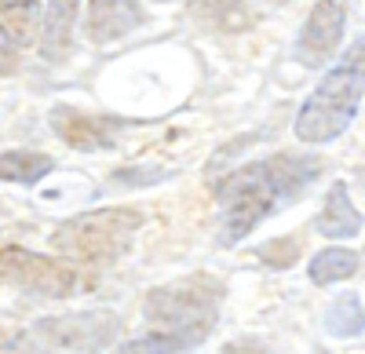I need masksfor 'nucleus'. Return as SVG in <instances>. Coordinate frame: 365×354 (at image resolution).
Returning a JSON list of instances; mask_svg holds the SVG:
<instances>
[{"instance_id":"1","label":"nucleus","mask_w":365,"mask_h":354,"mask_svg":"<svg viewBox=\"0 0 365 354\" xmlns=\"http://www.w3.org/2000/svg\"><path fill=\"white\" fill-rule=\"evenodd\" d=\"M318 161L314 157H292L278 154L267 161H252L237 168L230 179L220 187V241L237 245L245 234H252L267 216L282 209V201L296 197L303 187L314 179Z\"/></svg>"},{"instance_id":"2","label":"nucleus","mask_w":365,"mask_h":354,"mask_svg":"<svg viewBox=\"0 0 365 354\" xmlns=\"http://www.w3.org/2000/svg\"><path fill=\"white\" fill-rule=\"evenodd\" d=\"M223 285L216 278H179L172 285H161L146 296L143 318L150 321V333H161L179 343V350H190L208 340L220 318Z\"/></svg>"},{"instance_id":"3","label":"nucleus","mask_w":365,"mask_h":354,"mask_svg":"<svg viewBox=\"0 0 365 354\" xmlns=\"http://www.w3.org/2000/svg\"><path fill=\"white\" fill-rule=\"evenodd\" d=\"M365 92V41L351 44V51L332 66L318 92L303 103L296 117V139L299 142H329L336 139L358 113V99Z\"/></svg>"},{"instance_id":"4","label":"nucleus","mask_w":365,"mask_h":354,"mask_svg":"<svg viewBox=\"0 0 365 354\" xmlns=\"http://www.w3.org/2000/svg\"><path fill=\"white\" fill-rule=\"evenodd\" d=\"M143 227V216L135 209H96L66 219L51 234V249L66 263H84V267H110L125 256Z\"/></svg>"},{"instance_id":"5","label":"nucleus","mask_w":365,"mask_h":354,"mask_svg":"<svg viewBox=\"0 0 365 354\" xmlns=\"http://www.w3.org/2000/svg\"><path fill=\"white\" fill-rule=\"evenodd\" d=\"M120 336V318L113 311H84L66 318H44L34 326V340L51 354H99Z\"/></svg>"},{"instance_id":"6","label":"nucleus","mask_w":365,"mask_h":354,"mask_svg":"<svg viewBox=\"0 0 365 354\" xmlns=\"http://www.w3.org/2000/svg\"><path fill=\"white\" fill-rule=\"evenodd\" d=\"M0 285L41 300H63L81 288V274L73 263H58L26 249H0Z\"/></svg>"},{"instance_id":"7","label":"nucleus","mask_w":365,"mask_h":354,"mask_svg":"<svg viewBox=\"0 0 365 354\" xmlns=\"http://www.w3.org/2000/svg\"><path fill=\"white\" fill-rule=\"evenodd\" d=\"M41 37L37 0H0V77L15 73L22 55Z\"/></svg>"},{"instance_id":"8","label":"nucleus","mask_w":365,"mask_h":354,"mask_svg":"<svg viewBox=\"0 0 365 354\" xmlns=\"http://www.w3.org/2000/svg\"><path fill=\"white\" fill-rule=\"evenodd\" d=\"M340 41H344V4L340 0H318L299 29L296 58L303 66H322L340 48Z\"/></svg>"},{"instance_id":"9","label":"nucleus","mask_w":365,"mask_h":354,"mask_svg":"<svg viewBox=\"0 0 365 354\" xmlns=\"http://www.w3.org/2000/svg\"><path fill=\"white\" fill-rule=\"evenodd\" d=\"M51 128L63 135V142H70L73 150H106L113 132H117V121L81 113L73 106H55L51 110Z\"/></svg>"},{"instance_id":"10","label":"nucleus","mask_w":365,"mask_h":354,"mask_svg":"<svg viewBox=\"0 0 365 354\" xmlns=\"http://www.w3.org/2000/svg\"><path fill=\"white\" fill-rule=\"evenodd\" d=\"M139 22H143L139 0H88L84 33H88V41L106 44L117 37H128Z\"/></svg>"},{"instance_id":"11","label":"nucleus","mask_w":365,"mask_h":354,"mask_svg":"<svg viewBox=\"0 0 365 354\" xmlns=\"http://www.w3.org/2000/svg\"><path fill=\"white\" fill-rule=\"evenodd\" d=\"M190 19L208 33H241L252 26L245 0H190Z\"/></svg>"},{"instance_id":"12","label":"nucleus","mask_w":365,"mask_h":354,"mask_svg":"<svg viewBox=\"0 0 365 354\" xmlns=\"http://www.w3.org/2000/svg\"><path fill=\"white\" fill-rule=\"evenodd\" d=\"M77 8L81 0H51L48 11H44V26H41V55L44 58H63L70 33H73V22H77Z\"/></svg>"},{"instance_id":"13","label":"nucleus","mask_w":365,"mask_h":354,"mask_svg":"<svg viewBox=\"0 0 365 354\" xmlns=\"http://www.w3.org/2000/svg\"><path fill=\"white\" fill-rule=\"evenodd\" d=\"M318 230L325 238H351V234L361 230V212L351 204L347 183H332L329 197H325V209L318 216Z\"/></svg>"},{"instance_id":"14","label":"nucleus","mask_w":365,"mask_h":354,"mask_svg":"<svg viewBox=\"0 0 365 354\" xmlns=\"http://www.w3.org/2000/svg\"><path fill=\"white\" fill-rule=\"evenodd\" d=\"M51 168H55V161L48 154H37V150L0 154V179L4 183H41Z\"/></svg>"},{"instance_id":"15","label":"nucleus","mask_w":365,"mask_h":354,"mask_svg":"<svg viewBox=\"0 0 365 354\" xmlns=\"http://www.w3.org/2000/svg\"><path fill=\"white\" fill-rule=\"evenodd\" d=\"M354 271H358V256L351 249H325L311 263V281L314 285H332V281L351 278Z\"/></svg>"},{"instance_id":"16","label":"nucleus","mask_w":365,"mask_h":354,"mask_svg":"<svg viewBox=\"0 0 365 354\" xmlns=\"http://www.w3.org/2000/svg\"><path fill=\"white\" fill-rule=\"evenodd\" d=\"M325 329L332 336H358L365 329V311H361V300L358 296H340L325 311Z\"/></svg>"},{"instance_id":"17","label":"nucleus","mask_w":365,"mask_h":354,"mask_svg":"<svg viewBox=\"0 0 365 354\" xmlns=\"http://www.w3.org/2000/svg\"><path fill=\"white\" fill-rule=\"evenodd\" d=\"M110 354H179V343L161 336V333H146L139 340H128V343L113 347Z\"/></svg>"},{"instance_id":"18","label":"nucleus","mask_w":365,"mask_h":354,"mask_svg":"<svg viewBox=\"0 0 365 354\" xmlns=\"http://www.w3.org/2000/svg\"><path fill=\"white\" fill-rule=\"evenodd\" d=\"M0 354H44V347L34 340V333H15L8 340H0Z\"/></svg>"},{"instance_id":"19","label":"nucleus","mask_w":365,"mask_h":354,"mask_svg":"<svg viewBox=\"0 0 365 354\" xmlns=\"http://www.w3.org/2000/svg\"><path fill=\"white\" fill-rule=\"evenodd\" d=\"M296 252H299V245H296V241H278V245L263 249V259H267V263H274V267H289V263L296 259Z\"/></svg>"},{"instance_id":"20","label":"nucleus","mask_w":365,"mask_h":354,"mask_svg":"<svg viewBox=\"0 0 365 354\" xmlns=\"http://www.w3.org/2000/svg\"><path fill=\"white\" fill-rule=\"evenodd\" d=\"M227 354H263V350H234V347H230Z\"/></svg>"},{"instance_id":"21","label":"nucleus","mask_w":365,"mask_h":354,"mask_svg":"<svg viewBox=\"0 0 365 354\" xmlns=\"http://www.w3.org/2000/svg\"><path fill=\"white\" fill-rule=\"evenodd\" d=\"M270 4H282V0H270Z\"/></svg>"}]
</instances>
